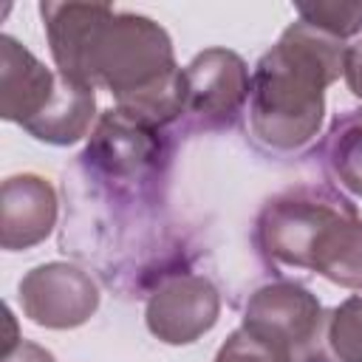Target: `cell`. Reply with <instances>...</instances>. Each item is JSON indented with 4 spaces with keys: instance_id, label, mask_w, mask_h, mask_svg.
<instances>
[{
    "instance_id": "obj_13",
    "label": "cell",
    "mask_w": 362,
    "mask_h": 362,
    "mask_svg": "<svg viewBox=\"0 0 362 362\" xmlns=\"http://www.w3.org/2000/svg\"><path fill=\"white\" fill-rule=\"evenodd\" d=\"M328 167L348 192L362 198V122L359 119H348L334 127L328 141Z\"/></svg>"
},
{
    "instance_id": "obj_17",
    "label": "cell",
    "mask_w": 362,
    "mask_h": 362,
    "mask_svg": "<svg viewBox=\"0 0 362 362\" xmlns=\"http://www.w3.org/2000/svg\"><path fill=\"white\" fill-rule=\"evenodd\" d=\"M342 76L348 82V90L362 99V40L345 45V59H342Z\"/></svg>"
},
{
    "instance_id": "obj_7",
    "label": "cell",
    "mask_w": 362,
    "mask_h": 362,
    "mask_svg": "<svg viewBox=\"0 0 362 362\" xmlns=\"http://www.w3.org/2000/svg\"><path fill=\"white\" fill-rule=\"evenodd\" d=\"M252 90V76L240 54L206 48L184 68L187 110L204 122H229L240 113Z\"/></svg>"
},
{
    "instance_id": "obj_14",
    "label": "cell",
    "mask_w": 362,
    "mask_h": 362,
    "mask_svg": "<svg viewBox=\"0 0 362 362\" xmlns=\"http://www.w3.org/2000/svg\"><path fill=\"white\" fill-rule=\"evenodd\" d=\"M325 339L337 362H362V294L328 311Z\"/></svg>"
},
{
    "instance_id": "obj_1",
    "label": "cell",
    "mask_w": 362,
    "mask_h": 362,
    "mask_svg": "<svg viewBox=\"0 0 362 362\" xmlns=\"http://www.w3.org/2000/svg\"><path fill=\"white\" fill-rule=\"evenodd\" d=\"M40 14L57 74L107 88L119 110L153 127L187 110L184 68L156 20L105 3H40Z\"/></svg>"
},
{
    "instance_id": "obj_4",
    "label": "cell",
    "mask_w": 362,
    "mask_h": 362,
    "mask_svg": "<svg viewBox=\"0 0 362 362\" xmlns=\"http://www.w3.org/2000/svg\"><path fill=\"white\" fill-rule=\"evenodd\" d=\"M345 212H354L342 198L297 189L274 198L257 221V243L269 260L291 269H311L314 252L325 229Z\"/></svg>"
},
{
    "instance_id": "obj_10",
    "label": "cell",
    "mask_w": 362,
    "mask_h": 362,
    "mask_svg": "<svg viewBox=\"0 0 362 362\" xmlns=\"http://www.w3.org/2000/svg\"><path fill=\"white\" fill-rule=\"evenodd\" d=\"M161 153V139L158 127L124 113V110H107L96 130L93 139L85 150V158L99 164L102 170L113 175H136L147 170Z\"/></svg>"
},
{
    "instance_id": "obj_9",
    "label": "cell",
    "mask_w": 362,
    "mask_h": 362,
    "mask_svg": "<svg viewBox=\"0 0 362 362\" xmlns=\"http://www.w3.org/2000/svg\"><path fill=\"white\" fill-rule=\"evenodd\" d=\"M57 223V192L48 178L23 173L3 181L0 192V246L20 252L42 243Z\"/></svg>"
},
{
    "instance_id": "obj_8",
    "label": "cell",
    "mask_w": 362,
    "mask_h": 362,
    "mask_svg": "<svg viewBox=\"0 0 362 362\" xmlns=\"http://www.w3.org/2000/svg\"><path fill=\"white\" fill-rule=\"evenodd\" d=\"M59 74L42 65L23 42L0 37V116L20 127L31 124L54 99Z\"/></svg>"
},
{
    "instance_id": "obj_5",
    "label": "cell",
    "mask_w": 362,
    "mask_h": 362,
    "mask_svg": "<svg viewBox=\"0 0 362 362\" xmlns=\"http://www.w3.org/2000/svg\"><path fill=\"white\" fill-rule=\"evenodd\" d=\"M23 314L40 328H76L85 325L99 308V288L88 272L74 263H42L20 280Z\"/></svg>"
},
{
    "instance_id": "obj_12",
    "label": "cell",
    "mask_w": 362,
    "mask_h": 362,
    "mask_svg": "<svg viewBox=\"0 0 362 362\" xmlns=\"http://www.w3.org/2000/svg\"><path fill=\"white\" fill-rule=\"evenodd\" d=\"M311 272L325 280L362 291V221L356 212L339 215L317 243Z\"/></svg>"
},
{
    "instance_id": "obj_3",
    "label": "cell",
    "mask_w": 362,
    "mask_h": 362,
    "mask_svg": "<svg viewBox=\"0 0 362 362\" xmlns=\"http://www.w3.org/2000/svg\"><path fill=\"white\" fill-rule=\"evenodd\" d=\"M240 328L257 337L280 362H337L325 339L328 311L300 283L260 286L243 308Z\"/></svg>"
},
{
    "instance_id": "obj_6",
    "label": "cell",
    "mask_w": 362,
    "mask_h": 362,
    "mask_svg": "<svg viewBox=\"0 0 362 362\" xmlns=\"http://www.w3.org/2000/svg\"><path fill=\"white\" fill-rule=\"evenodd\" d=\"M221 294L204 274H173L147 300L144 322L167 345H189L215 328Z\"/></svg>"
},
{
    "instance_id": "obj_16",
    "label": "cell",
    "mask_w": 362,
    "mask_h": 362,
    "mask_svg": "<svg viewBox=\"0 0 362 362\" xmlns=\"http://www.w3.org/2000/svg\"><path fill=\"white\" fill-rule=\"evenodd\" d=\"M212 362H280V359L246 328H238L229 334V339L221 345Z\"/></svg>"
},
{
    "instance_id": "obj_2",
    "label": "cell",
    "mask_w": 362,
    "mask_h": 362,
    "mask_svg": "<svg viewBox=\"0 0 362 362\" xmlns=\"http://www.w3.org/2000/svg\"><path fill=\"white\" fill-rule=\"evenodd\" d=\"M342 40L291 23L252 74L249 122L255 136L274 150H300L322 127L325 88L339 79Z\"/></svg>"
},
{
    "instance_id": "obj_15",
    "label": "cell",
    "mask_w": 362,
    "mask_h": 362,
    "mask_svg": "<svg viewBox=\"0 0 362 362\" xmlns=\"http://www.w3.org/2000/svg\"><path fill=\"white\" fill-rule=\"evenodd\" d=\"M297 14L317 31L348 40L362 31V0H311L297 3Z\"/></svg>"
},
{
    "instance_id": "obj_11",
    "label": "cell",
    "mask_w": 362,
    "mask_h": 362,
    "mask_svg": "<svg viewBox=\"0 0 362 362\" xmlns=\"http://www.w3.org/2000/svg\"><path fill=\"white\" fill-rule=\"evenodd\" d=\"M93 113H96L93 88L59 74V85H57L51 105L23 130L34 136L37 141L65 147V144H76L90 130Z\"/></svg>"
}]
</instances>
